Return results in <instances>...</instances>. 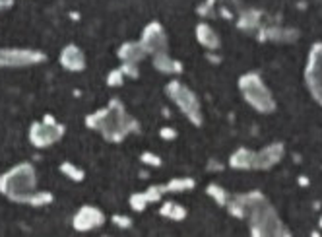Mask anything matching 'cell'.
I'll list each match as a JSON object with an SVG mask.
<instances>
[{"instance_id": "1", "label": "cell", "mask_w": 322, "mask_h": 237, "mask_svg": "<svg viewBox=\"0 0 322 237\" xmlns=\"http://www.w3.org/2000/svg\"><path fill=\"white\" fill-rule=\"evenodd\" d=\"M84 122L90 130L97 132L103 140L111 144H120L128 136L138 134L142 130L140 120L128 113V109L118 97H113L105 107H99L97 111L88 113Z\"/></svg>"}, {"instance_id": "2", "label": "cell", "mask_w": 322, "mask_h": 237, "mask_svg": "<svg viewBox=\"0 0 322 237\" xmlns=\"http://www.w3.org/2000/svg\"><path fill=\"white\" fill-rule=\"evenodd\" d=\"M243 208L245 222H249V234L254 237H289L291 230L285 228L274 204L262 190H247L235 194Z\"/></svg>"}, {"instance_id": "3", "label": "cell", "mask_w": 322, "mask_h": 237, "mask_svg": "<svg viewBox=\"0 0 322 237\" xmlns=\"http://www.w3.org/2000/svg\"><path fill=\"white\" fill-rule=\"evenodd\" d=\"M37 185V169L31 162H20L0 175V194L18 204H25Z\"/></svg>"}, {"instance_id": "4", "label": "cell", "mask_w": 322, "mask_h": 237, "mask_svg": "<svg viewBox=\"0 0 322 237\" xmlns=\"http://www.w3.org/2000/svg\"><path fill=\"white\" fill-rule=\"evenodd\" d=\"M237 88H239V94L243 95L245 103L256 113H262V115L276 113L277 103L274 99V94L268 88V84L264 82L260 72L251 70L241 74L237 80Z\"/></svg>"}, {"instance_id": "5", "label": "cell", "mask_w": 322, "mask_h": 237, "mask_svg": "<svg viewBox=\"0 0 322 237\" xmlns=\"http://www.w3.org/2000/svg\"><path fill=\"white\" fill-rule=\"evenodd\" d=\"M165 94L192 126H202L204 124L200 99H198V95L194 94V90H190L184 82H181L179 78H171V82L165 84Z\"/></svg>"}, {"instance_id": "6", "label": "cell", "mask_w": 322, "mask_h": 237, "mask_svg": "<svg viewBox=\"0 0 322 237\" xmlns=\"http://www.w3.org/2000/svg\"><path fill=\"white\" fill-rule=\"evenodd\" d=\"M66 128L62 122H58L54 115L47 113L41 120H33L29 124V130H27V138L33 148L37 150H47V148H53L56 142L62 140Z\"/></svg>"}, {"instance_id": "7", "label": "cell", "mask_w": 322, "mask_h": 237, "mask_svg": "<svg viewBox=\"0 0 322 237\" xmlns=\"http://www.w3.org/2000/svg\"><path fill=\"white\" fill-rule=\"evenodd\" d=\"M47 60V53L39 49L27 47H0V68L2 70H20L39 66Z\"/></svg>"}, {"instance_id": "8", "label": "cell", "mask_w": 322, "mask_h": 237, "mask_svg": "<svg viewBox=\"0 0 322 237\" xmlns=\"http://www.w3.org/2000/svg\"><path fill=\"white\" fill-rule=\"evenodd\" d=\"M303 76L311 97L322 107V41L313 43L309 49Z\"/></svg>"}, {"instance_id": "9", "label": "cell", "mask_w": 322, "mask_h": 237, "mask_svg": "<svg viewBox=\"0 0 322 237\" xmlns=\"http://www.w3.org/2000/svg\"><path fill=\"white\" fill-rule=\"evenodd\" d=\"M107 222V216L105 212L99 208V206H93V204H84L80 206L76 214L72 216V228L80 234H90L95 230H101Z\"/></svg>"}, {"instance_id": "10", "label": "cell", "mask_w": 322, "mask_h": 237, "mask_svg": "<svg viewBox=\"0 0 322 237\" xmlns=\"http://www.w3.org/2000/svg\"><path fill=\"white\" fill-rule=\"evenodd\" d=\"M140 43L144 45L148 57H154V55H160V53H167L169 51V37H167V31L160 22H150L142 29V35H140Z\"/></svg>"}, {"instance_id": "11", "label": "cell", "mask_w": 322, "mask_h": 237, "mask_svg": "<svg viewBox=\"0 0 322 237\" xmlns=\"http://www.w3.org/2000/svg\"><path fill=\"white\" fill-rule=\"evenodd\" d=\"M299 29L287 27V25H262L256 31V37L260 43H277V45H289L299 39Z\"/></svg>"}, {"instance_id": "12", "label": "cell", "mask_w": 322, "mask_h": 237, "mask_svg": "<svg viewBox=\"0 0 322 237\" xmlns=\"http://www.w3.org/2000/svg\"><path fill=\"white\" fill-rule=\"evenodd\" d=\"M285 158V146L283 142H270L260 150H254V169L268 171L277 164H281Z\"/></svg>"}, {"instance_id": "13", "label": "cell", "mask_w": 322, "mask_h": 237, "mask_svg": "<svg viewBox=\"0 0 322 237\" xmlns=\"http://www.w3.org/2000/svg\"><path fill=\"white\" fill-rule=\"evenodd\" d=\"M58 62L66 72H84L88 66V59H86L84 49L78 47L76 43H68L60 49Z\"/></svg>"}, {"instance_id": "14", "label": "cell", "mask_w": 322, "mask_h": 237, "mask_svg": "<svg viewBox=\"0 0 322 237\" xmlns=\"http://www.w3.org/2000/svg\"><path fill=\"white\" fill-rule=\"evenodd\" d=\"M150 59H152V66L158 72H161V74H165V76H181L184 72V64L179 59L171 57L169 51L167 53H160V55H154Z\"/></svg>"}, {"instance_id": "15", "label": "cell", "mask_w": 322, "mask_h": 237, "mask_svg": "<svg viewBox=\"0 0 322 237\" xmlns=\"http://www.w3.org/2000/svg\"><path fill=\"white\" fill-rule=\"evenodd\" d=\"M194 35L200 47H204L206 51H219L221 47V37L219 33L208 24V22H198L194 27Z\"/></svg>"}, {"instance_id": "16", "label": "cell", "mask_w": 322, "mask_h": 237, "mask_svg": "<svg viewBox=\"0 0 322 237\" xmlns=\"http://www.w3.org/2000/svg\"><path fill=\"white\" fill-rule=\"evenodd\" d=\"M262 18H264L262 10H258V8H243V10L239 12V16H237L235 25H237L241 31H245V33H256V31L264 25Z\"/></svg>"}, {"instance_id": "17", "label": "cell", "mask_w": 322, "mask_h": 237, "mask_svg": "<svg viewBox=\"0 0 322 237\" xmlns=\"http://www.w3.org/2000/svg\"><path fill=\"white\" fill-rule=\"evenodd\" d=\"M116 57H118V60L120 62H134V64H140L142 60H146L148 59V53H146V49L144 45L138 41H124L118 51H116Z\"/></svg>"}, {"instance_id": "18", "label": "cell", "mask_w": 322, "mask_h": 237, "mask_svg": "<svg viewBox=\"0 0 322 237\" xmlns=\"http://www.w3.org/2000/svg\"><path fill=\"white\" fill-rule=\"evenodd\" d=\"M227 166L235 171H253L254 169V150L247 146H239L227 160Z\"/></svg>"}, {"instance_id": "19", "label": "cell", "mask_w": 322, "mask_h": 237, "mask_svg": "<svg viewBox=\"0 0 322 237\" xmlns=\"http://www.w3.org/2000/svg\"><path fill=\"white\" fill-rule=\"evenodd\" d=\"M160 216H163L165 220H171V222H183L188 216L186 206H183L181 202H175V200H165L161 202L160 206Z\"/></svg>"}, {"instance_id": "20", "label": "cell", "mask_w": 322, "mask_h": 237, "mask_svg": "<svg viewBox=\"0 0 322 237\" xmlns=\"http://www.w3.org/2000/svg\"><path fill=\"white\" fill-rule=\"evenodd\" d=\"M196 189V179L194 177H173L171 181L165 183L167 192H175V194H183Z\"/></svg>"}, {"instance_id": "21", "label": "cell", "mask_w": 322, "mask_h": 237, "mask_svg": "<svg viewBox=\"0 0 322 237\" xmlns=\"http://www.w3.org/2000/svg\"><path fill=\"white\" fill-rule=\"evenodd\" d=\"M206 194L219 206V208H225L227 202L231 198V192L225 187H221L219 183H208L206 185Z\"/></svg>"}, {"instance_id": "22", "label": "cell", "mask_w": 322, "mask_h": 237, "mask_svg": "<svg viewBox=\"0 0 322 237\" xmlns=\"http://www.w3.org/2000/svg\"><path fill=\"white\" fill-rule=\"evenodd\" d=\"M58 171H60L66 179L74 181V183H82V181L86 179V171H84L80 166H76L74 162H62V164L58 166Z\"/></svg>"}, {"instance_id": "23", "label": "cell", "mask_w": 322, "mask_h": 237, "mask_svg": "<svg viewBox=\"0 0 322 237\" xmlns=\"http://www.w3.org/2000/svg\"><path fill=\"white\" fill-rule=\"evenodd\" d=\"M54 202V196H53V192L51 190H35L31 196H29V200L25 202L27 206H31V208H43V206H49V204H53Z\"/></svg>"}, {"instance_id": "24", "label": "cell", "mask_w": 322, "mask_h": 237, "mask_svg": "<svg viewBox=\"0 0 322 237\" xmlns=\"http://www.w3.org/2000/svg\"><path fill=\"white\" fill-rule=\"evenodd\" d=\"M128 206H130L134 212H144V210L150 206V202H148V198H146L144 190L132 192V194L128 196Z\"/></svg>"}, {"instance_id": "25", "label": "cell", "mask_w": 322, "mask_h": 237, "mask_svg": "<svg viewBox=\"0 0 322 237\" xmlns=\"http://www.w3.org/2000/svg\"><path fill=\"white\" fill-rule=\"evenodd\" d=\"M140 164L146 167H152V169H158V167L163 166V160H161V156H158L156 152H152V150H146V152H142L140 154Z\"/></svg>"}, {"instance_id": "26", "label": "cell", "mask_w": 322, "mask_h": 237, "mask_svg": "<svg viewBox=\"0 0 322 237\" xmlns=\"http://www.w3.org/2000/svg\"><path fill=\"white\" fill-rule=\"evenodd\" d=\"M144 194H146L150 204H158V202H161L163 194H167V190H165V185H150L144 190Z\"/></svg>"}, {"instance_id": "27", "label": "cell", "mask_w": 322, "mask_h": 237, "mask_svg": "<svg viewBox=\"0 0 322 237\" xmlns=\"http://www.w3.org/2000/svg\"><path fill=\"white\" fill-rule=\"evenodd\" d=\"M124 74H122V70L116 66V68H113V70H109V74H107V78H105V82H107V86L109 88H120L122 84H124Z\"/></svg>"}, {"instance_id": "28", "label": "cell", "mask_w": 322, "mask_h": 237, "mask_svg": "<svg viewBox=\"0 0 322 237\" xmlns=\"http://www.w3.org/2000/svg\"><path fill=\"white\" fill-rule=\"evenodd\" d=\"M111 224L116 226L118 230H130L134 222H132V218L128 214H113L111 216Z\"/></svg>"}, {"instance_id": "29", "label": "cell", "mask_w": 322, "mask_h": 237, "mask_svg": "<svg viewBox=\"0 0 322 237\" xmlns=\"http://www.w3.org/2000/svg\"><path fill=\"white\" fill-rule=\"evenodd\" d=\"M122 74H124V78H130V80H136L140 76V64H134V62H120V66H118Z\"/></svg>"}, {"instance_id": "30", "label": "cell", "mask_w": 322, "mask_h": 237, "mask_svg": "<svg viewBox=\"0 0 322 237\" xmlns=\"http://www.w3.org/2000/svg\"><path fill=\"white\" fill-rule=\"evenodd\" d=\"M177 136H179V132H177L173 126H161V128H160V138H161V140L171 142V140H177Z\"/></svg>"}, {"instance_id": "31", "label": "cell", "mask_w": 322, "mask_h": 237, "mask_svg": "<svg viewBox=\"0 0 322 237\" xmlns=\"http://www.w3.org/2000/svg\"><path fill=\"white\" fill-rule=\"evenodd\" d=\"M204 57H206L208 62H212V64H221V57H219L215 51H206Z\"/></svg>"}, {"instance_id": "32", "label": "cell", "mask_w": 322, "mask_h": 237, "mask_svg": "<svg viewBox=\"0 0 322 237\" xmlns=\"http://www.w3.org/2000/svg\"><path fill=\"white\" fill-rule=\"evenodd\" d=\"M297 185L305 189V187H309V185H311V179H309L307 175H299V177H297Z\"/></svg>"}, {"instance_id": "33", "label": "cell", "mask_w": 322, "mask_h": 237, "mask_svg": "<svg viewBox=\"0 0 322 237\" xmlns=\"http://www.w3.org/2000/svg\"><path fill=\"white\" fill-rule=\"evenodd\" d=\"M14 6V0H0V12H6Z\"/></svg>"}, {"instance_id": "34", "label": "cell", "mask_w": 322, "mask_h": 237, "mask_svg": "<svg viewBox=\"0 0 322 237\" xmlns=\"http://www.w3.org/2000/svg\"><path fill=\"white\" fill-rule=\"evenodd\" d=\"M319 228L322 230V214H321V218H319Z\"/></svg>"}]
</instances>
